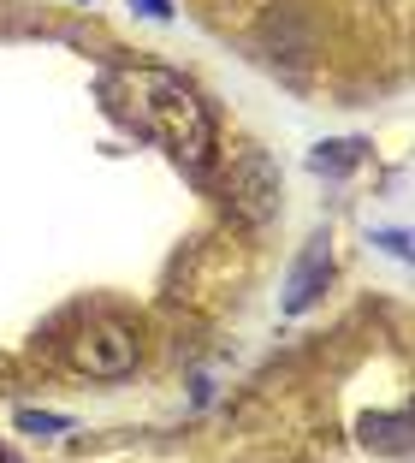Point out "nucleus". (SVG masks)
Wrapping results in <instances>:
<instances>
[{
  "mask_svg": "<svg viewBox=\"0 0 415 463\" xmlns=\"http://www.w3.org/2000/svg\"><path fill=\"white\" fill-rule=\"evenodd\" d=\"M24 434H42V439H60V434H71V416H54V410H18L13 416Z\"/></svg>",
  "mask_w": 415,
  "mask_h": 463,
  "instance_id": "7",
  "label": "nucleus"
},
{
  "mask_svg": "<svg viewBox=\"0 0 415 463\" xmlns=\"http://www.w3.org/2000/svg\"><path fill=\"white\" fill-rule=\"evenodd\" d=\"M143 18H173V0H131Z\"/></svg>",
  "mask_w": 415,
  "mask_h": 463,
  "instance_id": "9",
  "label": "nucleus"
},
{
  "mask_svg": "<svg viewBox=\"0 0 415 463\" xmlns=\"http://www.w3.org/2000/svg\"><path fill=\"white\" fill-rule=\"evenodd\" d=\"M326 273H333V238H308V250L291 261V279H285V315H303L308 303L326 291Z\"/></svg>",
  "mask_w": 415,
  "mask_h": 463,
  "instance_id": "4",
  "label": "nucleus"
},
{
  "mask_svg": "<svg viewBox=\"0 0 415 463\" xmlns=\"http://www.w3.org/2000/svg\"><path fill=\"white\" fill-rule=\"evenodd\" d=\"M279 166L268 161L261 149H238L226 173V208L243 220V226H273L279 220Z\"/></svg>",
  "mask_w": 415,
  "mask_h": 463,
  "instance_id": "3",
  "label": "nucleus"
},
{
  "mask_svg": "<svg viewBox=\"0 0 415 463\" xmlns=\"http://www.w3.org/2000/svg\"><path fill=\"white\" fill-rule=\"evenodd\" d=\"M362 161H368V143H362V137H333V143H315V149H308V166L326 173V178L356 173Z\"/></svg>",
  "mask_w": 415,
  "mask_h": 463,
  "instance_id": "6",
  "label": "nucleus"
},
{
  "mask_svg": "<svg viewBox=\"0 0 415 463\" xmlns=\"http://www.w3.org/2000/svg\"><path fill=\"white\" fill-rule=\"evenodd\" d=\"M362 446L380 458H410V410H380L362 416Z\"/></svg>",
  "mask_w": 415,
  "mask_h": 463,
  "instance_id": "5",
  "label": "nucleus"
},
{
  "mask_svg": "<svg viewBox=\"0 0 415 463\" xmlns=\"http://www.w3.org/2000/svg\"><path fill=\"white\" fill-rule=\"evenodd\" d=\"M119 96H125V113H131L178 166L202 173V166L214 161V119H208V101H202L178 71L137 66V71L119 78Z\"/></svg>",
  "mask_w": 415,
  "mask_h": 463,
  "instance_id": "1",
  "label": "nucleus"
},
{
  "mask_svg": "<svg viewBox=\"0 0 415 463\" xmlns=\"http://www.w3.org/2000/svg\"><path fill=\"white\" fill-rule=\"evenodd\" d=\"M374 244H380V250H386V256H398V261H410V232H398V226H391V232H374Z\"/></svg>",
  "mask_w": 415,
  "mask_h": 463,
  "instance_id": "8",
  "label": "nucleus"
},
{
  "mask_svg": "<svg viewBox=\"0 0 415 463\" xmlns=\"http://www.w3.org/2000/svg\"><path fill=\"white\" fill-rule=\"evenodd\" d=\"M66 363L78 368L83 381H125L143 363V339H137V327L119 321V315H90L66 339Z\"/></svg>",
  "mask_w": 415,
  "mask_h": 463,
  "instance_id": "2",
  "label": "nucleus"
},
{
  "mask_svg": "<svg viewBox=\"0 0 415 463\" xmlns=\"http://www.w3.org/2000/svg\"><path fill=\"white\" fill-rule=\"evenodd\" d=\"M6 374H13V363H6V356H0V386H6Z\"/></svg>",
  "mask_w": 415,
  "mask_h": 463,
  "instance_id": "10",
  "label": "nucleus"
}]
</instances>
